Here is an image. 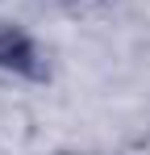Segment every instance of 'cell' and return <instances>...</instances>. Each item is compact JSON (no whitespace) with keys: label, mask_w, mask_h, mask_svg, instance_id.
<instances>
[{"label":"cell","mask_w":150,"mask_h":155,"mask_svg":"<svg viewBox=\"0 0 150 155\" xmlns=\"http://www.w3.org/2000/svg\"><path fill=\"white\" fill-rule=\"evenodd\" d=\"M0 67L4 71H17V76H42V63H38V51H33V42L25 38L21 29L4 25L0 29Z\"/></svg>","instance_id":"obj_1"}]
</instances>
